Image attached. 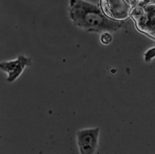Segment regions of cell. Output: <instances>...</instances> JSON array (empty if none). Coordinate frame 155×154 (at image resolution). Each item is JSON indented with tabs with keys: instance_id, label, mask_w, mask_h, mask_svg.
<instances>
[{
	"instance_id": "8992f818",
	"label": "cell",
	"mask_w": 155,
	"mask_h": 154,
	"mask_svg": "<svg viewBox=\"0 0 155 154\" xmlns=\"http://www.w3.org/2000/svg\"><path fill=\"white\" fill-rule=\"evenodd\" d=\"M85 1H90L91 2H93V3H94V4H99V3H100V0H85Z\"/></svg>"
},
{
	"instance_id": "3957f363",
	"label": "cell",
	"mask_w": 155,
	"mask_h": 154,
	"mask_svg": "<svg viewBox=\"0 0 155 154\" xmlns=\"http://www.w3.org/2000/svg\"><path fill=\"white\" fill-rule=\"evenodd\" d=\"M99 135V128H87L79 130L76 133V141L81 154L96 153Z\"/></svg>"
},
{
	"instance_id": "6da1fadb",
	"label": "cell",
	"mask_w": 155,
	"mask_h": 154,
	"mask_svg": "<svg viewBox=\"0 0 155 154\" xmlns=\"http://www.w3.org/2000/svg\"><path fill=\"white\" fill-rule=\"evenodd\" d=\"M68 12L73 22L87 31L112 33L122 26L120 21L107 16L100 5L85 0H70Z\"/></svg>"
},
{
	"instance_id": "277c9868",
	"label": "cell",
	"mask_w": 155,
	"mask_h": 154,
	"mask_svg": "<svg viewBox=\"0 0 155 154\" xmlns=\"http://www.w3.org/2000/svg\"><path fill=\"white\" fill-rule=\"evenodd\" d=\"M31 59L24 56H19L15 60L2 62L0 64L1 69L7 73V80L11 83L17 79L25 68L31 65Z\"/></svg>"
},
{
	"instance_id": "7a4b0ae2",
	"label": "cell",
	"mask_w": 155,
	"mask_h": 154,
	"mask_svg": "<svg viewBox=\"0 0 155 154\" xmlns=\"http://www.w3.org/2000/svg\"><path fill=\"white\" fill-rule=\"evenodd\" d=\"M99 5L105 15L115 21L126 19L131 12L129 0H100Z\"/></svg>"
},
{
	"instance_id": "5b68a950",
	"label": "cell",
	"mask_w": 155,
	"mask_h": 154,
	"mask_svg": "<svg viewBox=\"0 0 155 154\" xmlns=\"http://www.w3.org/2000/svg\"><path fill=\"white\" fill-rule=\"evenodd\" d=\"M101 41L102 43L105 45L109 44L112 41V36L110 32L102 33L101 36Z\"/></svg>"
}]
</instances>
